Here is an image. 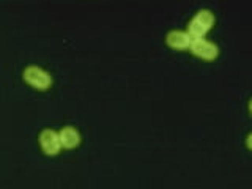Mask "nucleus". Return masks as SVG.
I'll list each match as a JSON object with an SVG mask.
<instances>
[{"label":"nucleus","instance_id":"4","mask_svg":"<svg viewBox=\"0 0 252 189\" xmlns=\"http://www.w3.org/2000/svg\"><path fill=\"white\" fill-rule=\"evenodd\" d=\"M38 140H39V145H41V150L47 156L59 155L60 150L63 148L62 142H60L59 131H55L52 128H44L41 132H39Z\"/></svg>","mask_w":252,"mask_h":189},{"label":"nucleus","instance_id":"6","mask_svg":"<svg viewBox=\"0 0 252 189\" xmlns=\"http://www.w3.org/2000/svg\"><path fill=\"white\" fill-rule=\"evenodd\" d=\"M59 136H60V142H62V147L66 148V150H71V148H76L79 144H81V132H79L77 128L74 126H63V128L59 131Z\"/></svg>","mask_w":252,"mask_h":189},{"label":"nucleus","instance_id":"2","mask_svg":"<svg viewBox=\"0 0 252 189\" xmlns=\"http://www.w3.org/2000/svg\"><path fill=\"white\" fill-rule=\"evenodd\" d=\"M22 79L29 85L33 87V89L41 90V92L51 89V85L54 82V79H52L49 71H46L44 68L38 66V65H29V66L24 68Z\"/></svg>","mask_w":252,"mask_h":189},{"label":"nucleus","instance_id":"7","mask_svg":"<svg viewBox=\"0 0 252 189\" xmlns=\"http://www.w3.org/2000/svg\"><path fill=\"white\" fill-rule=\"evenodd\" d=\"M246 147H248L249 150H252V132L248 134V137H246Z\"/></svg>","mask_w":252,"mask_h":189},{"label":"nucleus","instance_id":"8","mask_svg":"<svg viewBox=\"0 0 252 189\" xmlns=\"http://www.w3.org/2000/svg\"><path fill=\"white\" fill-rule=\"evenodd\" d=\"M248 107H249V112L252 114V98L249 99V104H248Z\"/></svg>","mask_w":252,"mask_h":189},{"label":"nucleus","instance_id":"5","mask_svg":"<svg viewBox=\"0 0 252 189\" xmlns=\"http://www.w3.org/2000/svg\"><path fill=\"white\" fill-rule=\"evenodd\" d=\"M194 41V38L188 33V30H170L167 35H165V44H167L170 49L173 51H186L191 47Z\"/></svg>","mask_w":252,"mask_h":189},{"label":"nucleus","instance_id":"1","mask_svg":"<svg viewBox=\"0 0 252 189\" xmlns=\"http://www.w3.org/2000/svg\"><path fill=\"white\" fill-rule=\"evenodd\" d=\"M215 22H216L215 13L208 10V8H200V10L192 16V19L188 22L186 30L194 39L205 38V35H207L213 29V26H215Z\"/></svg>","mask_w":252,"mask_h":189},{"label":"nucleus","instance_id":"3","mask_svg":"<svg viewBox=\"0 0 252 189\" xmlns=\"http://www.w3.org/2000/svg\"><path fill=\"white\" fill-rule=\"evenodd\" d=\"M189 52L202 60L213 62V60H216L219 55V46L207 38H195L191 47H189Z\"/></svg>","mask_w":252,"mask_h":189}]
</instances>
